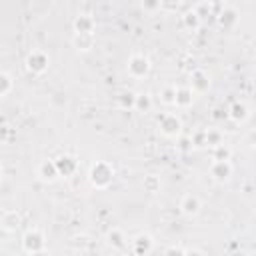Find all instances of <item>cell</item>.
Segmentation results:
<instances>
[{
    "mask_svg": "<svg viewBox=\"0 0 256 256\" xmlns=\"http://www.w3.org/2000/svg\"><path fill=\"white\" fill-rule=\"evenodd\" d=\"M114 176H116V170L106 160H96L88 170V182L96 190H106L114 182Z\"/></svg>",
    "mask_w": 256,
    "mask_h": 256,
    "instance_id": "1",
    "label": "cell"
},
{
    "mask_svg": "<svg viewBox=\"0 0 256 256\" xmlns=\"http://www.w3.org/2000/svg\"><path fill=\"white\" fill-rule=\"evenodd\" d=\"M158 130L166 138H178L182 134V120H180V116L172 114V112L162 114L160 120H158Z\"/></svg>",
    "mask_w": 256,
    "mask_h": 256,
    "instance_id": "2",
    "label": "cell"
},
{
    "mask_svg": "<svg viewBox=\"0 0 256 256\" xmlns=\"http://www.w3.org/2000/svg\"><path fill=\"white\" fill-rule=\"evenodd\" d=\"M24 64H26V70H28V72H32V74H42V72L48 70L50 56H48L44 50L36 48V50H30V52H28Z\"/></svg>",
    "mask_w": 256,
    "mask_h": 256,
    "instance_id": "3",
    "label": "cell"
},
{
    "mask_svg": "<svg viewBox=\"0 0 256 256\" xmlns=\"http://www.w3.org/2000/svg\"><path fill=\"white\" fill-rule=\"evenodd\" d=\"M150 68H152V62H150V58L146 54H132L128 58V62H126V70H128V74L132 78H144V76H148Z\"/></svg>",
    "mask_w": 256,
    "mask_h": 256,
    "instance_id": "4",
    "label": "cell"
},
{
    "mask_svg": "<svg viewBox=\"0 0 256 256\" xmlns=\"http://www.w3.org/2000/svg\"><path fill=\"white\" fill-rule=\"evenodd\" d=\"M22 248L26 254H34V252H42L46 250V236L42 230L32 228L22 236Z\"/></svg>",
    "mask_w": 256,
    "mask_h": 256,
    "instance_id": "5",
    "label": "cell"
},
{
    "mask_svg": "<svg viewBox=\"0 0 256 256\" xmlns=\"http://www.w3.org/2000/svg\"><path fill=\"white\" fill-rule=\"evenodd\" d=\"M208 172H210V176H212L214 182H226V180H230L234 168H232L230 160H212Z\"/></svg>",
    "mask_w": 256,
    "mask_h": 256,
    "instance_id": "6",
    "label": "cell"
},
{
    "mask_svg": "<svg viewBox=\"0 0 256 256\" xmlns=\"http://www.w3.org/2000/svg\"><path fill=\"white\" fill-rule=\"evenodd\" d=\"M130 244H132V254L134 256H146L154 248V238L150 234H146V232H140V234H136L132 238Z\"/></svg>",
    "mask_w": 256,
    "mask_h": 256,
    "instance_id": "7",
    "label": "cell"
},
{
    "mask_svg": "<svg viewBox=\"0 0 256 256\" xmlns=\"http://www.w3.org/2000/svg\"><path fill=\"white\" fill-rule=\"evenodd\" d=\"M36 176H38L42 182H46V184L56 182V180L60 178L58 168H56V160H42V162L38 164V168H36Z\"/></svg>",
    "mask_w": 256,
    "mask_h": 256,
    "instance_id": "8",
    "label": "cell"
},
{
    "mask_svg": "<svg viewBox=\"0 0 256 256\" xmlns=\"http://www.w3.org/2000/svg\"><path fill=\"white\" fill-rule=\"evenodd\" d=\"M190 90L194 92V94H204L208 88H210V76H208V72L206 70H202V68H198V70H194L192 74H190Z\"/></svg>",
    "mask_w": 256,
    "mask_h": 256,
    "instance_id": "9",
    "label": "cell"
},
{
    "mask_svg": "<svg viewBox=\"0 0 256 256\" xmlns=\"http://www.w3.org/2000/svg\"><path fill=\"white\" fill-rule=\"evenodd\" d=\"M56 168H58V174H60V176L70 178V176H74L76 170H78V160H76V156H72V154H62V156L56 158Z\"/></svg>",
    "mask_w": 256,
    "mask_h": 256,
    "instance_id": "10",
    "label": "cell"
},
{
    "mask_svg": "<svg viewBox=\"0 0 256 256\" xmlns=\"http://www.w3.org/2000/svg\"><path fill=\"white\" fill-rule=\"evenodd\" d=\"M74 34H94L96 30V20L90 14H78L72 22Z\"/></svg>",
    "mask_w": 256,
    "mask_h": 256,
    "instance_id": "11",
    "label": "cell"
},
{
    "mask_svg": "<svg viewBox=\"0 0 256 256\" xmlns=\"http://www.w3.org/2000/svg\"><path fill=\"white\" fill-rule=\"evenodd\" d=\"M200 208H202V202H200V198L196 194H184L182 196V200H180V212L184 216L192 218V216H196L200 212Z\"/></svg>",
    "mask_w": 256,
    "mask_h": 256,
    "instance_id": "12",
    "label": "cell"
},
{
    "mask_svg": "<svg viewBox=\"0 0 256 256\" xmlns=\"http://www.w3.org/2000/svg\"><path fill=\"white\" fill-rule=\"evenodd\" d=\"M22 224V218L18 214V210H6L2 212V218H0V226L4 232H16Z\"/></svg>",
    "mask_w": 256,
    "mask_h": 256,
    "instance_id": "13",
    "label": "cell"
},
{
    "mask_svg": "<svg viewBox=\"0 0 256 256\" xmlns=\"http://www.w3.org/2000/svg\"><path fill=\"white\" fill-rule=\"evenodd\" d=\"M248 116H250V110H248V106H246L244 102L236 100V102L230 104V108H228V118H230L232 122L242 124V122L248 120Z\"/></svg>",
    "mask_w": 256,
    "mask_h": 256,
    "instance_id": "14",
    "label": "cell"
},
{
    "mask_svg": "<svg viewBox=\"0 0 256 256\" xmlns=\"http://www.w3.org/2000/svg\"><path fill=\"white\" fill-rule=\"evenodd\" d=\"M106 242H108V246H112L114 250H124V248L128 246V240H126V236H124V232H122L120 228H110V230L106 232Z\"/></svg>",
    "mask_w": 256,
    "mask_h": 256,
    "instance_id": "15",
    "label": "cell"
},
{
    "mask_svg": "<svg viewBox=\"0 0 256 256\" xmlns=\"http://www.w3.org/2000/svg\"><path fill=\"white\" fill-rule=\"evenodd\" d=\"M94 34H74L72 36V46L78 50V52H90L94 48Z\"/></svg>",
    "mask_w": 256,
    "mask_h": 256,
    "instance_id": "16",
    "label": "cell"
},
{
    "mask_svg": "<svg viewBox=\"0 0 256 256\" xmlns=\"http://www.w3.org/2000/svg\"><path fill=\"white\" fill-rule=\"evenodd\" d=\"M218 24H220L222 28H232V26H236V24H238V12H236V8L224 6L222 12L218 14Z\"/></svg>",
    "mask_w": 256,
    "mask_h": 256,
    "instance_id": "17",
    "label": "cell"
},
{
    "mask_svg": "<svg viewBox=\"0 0 256 256\" xmlns=\"http://www.w3.org/2000/svg\"><path fill=\"white\" fill-rule=\"evenodd\" d=\"M194 92L190 90V86H178V94H176V106L178 108H188L194 102Z\"/></svg>",
    "mask_w": 256,
    "mask_h": 256,
    "instance_id": "18",
    "label": "cell"
},
{
    "mask_svg": "<svg viewBox=\"0 0 256 256\" xmlns=\"http://www.w3.org/2000/svg\"><path fill=\"white\" fill-rule=\"evenodd\" d=\"M152 96L148 94V92H140V94H136V104H134V110L136 112H142V114H146V112H150L152 110Z\"/></svg>",
    "mask_w": 256,
    "mask_h": 256,
    "instance_id": "19",
    "label": "cell"
},
{
    "mask_svg": "<svg viewBox=\"0 0 256 256\" xmlns=\"http://www.w3.org/2000/svg\"><path fill=\"white\" fill-rule=\"evenodd\" d=\"M176 94H178V86L168 84L160 90V102L166 106H176Z\"/></svg>",
    "mask_w": 256,
    "mask_h": 256,
    "instance_id": "20",
    "label": "cell"
},
{
    "mask_svg": "<svg viewBox=\"0 0 256 256\" xmlns=\"http://www.w3.org/2000/svg\"><path fill=\"white\" fill-rule=\"evenodd\" d=\"M12 90H14V78H12V74L6 72V70L0 72V96L6 98Z\"/></svg>",
    "mask_w": 256,
    "mask_h": 256,
    "instance_id": "21",
    "label": "cell"
},
{
    "mask_svg": "<svg viewBox=\"0 0 256 256\" xmlns=\"http://www.w3.org/2000/svg\"><path fill=\"white\" fill-rule=\"evenodd\" d=\"M116 100H118V106H120V108H124V110L132 108V110H134V104H136V92H132V90H124V92L118 94Z\"/></svg>",
    "mask_w": 256,
    "mask_h": 256,
    "instance_id": "22",
    "label": "cell"
},
{
    "mask_svg": "<svg viewBox=\"0 0 256 256\" xmlns=\"http://www.w3.org/2000/svg\"><path fill=\"white\" fill-rule=\"evenodd\" d=\"M220 144H224V136H222V132L216 130V128H208V130H206V146L216 148V146H220Z\"/></svg>",
    "mask_w": 256,
    "mask_h": 256,
    "instance_id": "23",
    "label": "cell"
},
{
    "mask_svg": "<svg viewBox=\"0 0 256 256\" xmlns=\"http://www.w3.org/2000/svg\"><path fill=\"white\" fill-rule=\"evenodd\" d=\"M200 20H202V18H200V14H198L194 8H192V10H188V12L182 16L184 26H186V28H190V30H196V28L200 26Z\"/></svg>",
    "mask_w": 256,
    "mask_h": 256,
    "instance_id": "24",
    "label": "cell"
},
{
    "mask_svg": "<svg viewBox=\"0 0 256 256\" xmlns=\"http://www.w3.org/2000/svg\"><path fill=\"white\" fill-rule=\"evenodd\" d=\"M232 158V148L228 144H220L212 148V160H230Z\"/></svg>",
    "mask_w": 256,
    "mask_h": 256,
    "instance_id": "25",
    "label": "cell"
},
{
    "mask_svg": "<svg viewBox=\"0 0 256 256\" xmlns=\"http://www.w3.org/2000/svg\"><path fill=\"white\" fill-rule=\"evenodd\" d=\"M144 190L150 192V194H156L160 190V178L156 174H148L144 176Z\"/></svg>",
    "mask_w": 256,
    "mask_h": 256,
    "instance_id": "26",
    "label": "cell"
},
{
    "mask_svg": "<svg viewBox=\"0 0 256 256\" xmlns=\"http://www.w3.org/2000/svg\"><path fill=\"white\" fill-rule=\"evenodd\" d=\"M192 144L194 146H206V130H200V132H196L194 136H192Z\"/></svg>",
    "mask_w": 256,
    "mask_h": 256,
    "instance_id": "27",
    "label": "cell"
},
{
    "mask_svg": "<svg viewBox=\"0 0 256 256\" xmlns=\"http://www.w3.org/2000/svg\"><path fill=\"white\" fill-rule=\"evenodd\" d=\"M184 254H186L184 248H180V246H168L162 256H184Z\"/></svg>",
    "mask_w": 256,
    "mask_h": 256,
    "instance_id": "28",
    "label": "cell"
},
{
    "mask_svg": "<svg viewBox=\"0 0 256 256\" xmlns=\"http://www.w3.org/2000/svg\"><path fill=\"white\" fill-rule=\"evenodd\" d=\"M140 6H142V10L152 12V10H160L162 8V2H142Z\"/></svg>",
    "mask_w": 256,
    "mask_h": 256,
    "instance_id": "29",
    "label": "cell"
},
{
    "mask_svg": "<svg viewBox=\"0 0 256 256\" xmlns=\"http://www.w3.org/2000/svg\"><path fill=\"white\" fill-rule=\"evenodd\" d=\"M184 256H204V252L202 250H198V248H190V250H186V254Z\"/></svg>",
    "mask_w": 256,
    "mask_h": 256,
    "instance_id": "30",
    "label": "cell"
},
{
    "mask_svg": "<svg viewBox=\"0 0 256 256\" xmlns=\"http://www.w3.org/2000/svg\"><path fill=\"white\" fill-rule=\"evenodd\" d=\"M6 136H8V126H2V142H6Z\"/></svg>",
    "mask_w": 256,
    "mask_h": 256,
    "instance_id": "31",
    "label": "cell"
},
{
    "mask_svg": "<svg viewBox=\"0 0 256 256\" xmlns=\"http://www.w3.org/2000/svg\"><path fill=\"white\" fill-rule=\"evenodd\" d=\"M28 256H48V254H46V250H42V252H34V254H28Z\"/></svg>",
    "mask_w": 256,
    "mask_h": 256,
    "instance_id": "32",
    "label": "cell"
},
{
    "mask_svg": "<svg viewBox=\"0 0 256 256\" xmlns=\"http://www.w3.org/2000/svg\"><path fill=\"white\" fill-rule=\"evenodd\" d=\"M250 256H256V254H250Z\"/></svg>",
    "mask_w": 256,
    "mask_h": 256,
    "instance_id": "33",
    "label": "cell"
}]
</instances>
